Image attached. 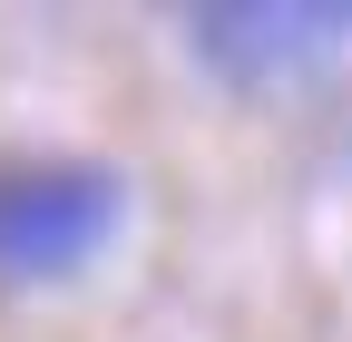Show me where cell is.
<instances>
[{
	"label": "cell",
	"mask_w": 352,
	"mask_h": 342,
	"mask_svg": "<svg viewBox=\"0 0 352 342\" xmlns=\"http://www.w3.org/2000/svg\"><path fill=\"white\" fill-rule=\"evenodd\" d=\"M127 216V176L88 157H10L0 166V274L59 284L98 254Z\"/></svg>",
	"instance_id": "6da1fadb"
},
{
	"label": "cell",
	"mask_w": 352,
	"mask_h": 342,
	"mask_svg": "<svg viewBox=\"0 0 352 342\" xmlns=\"http://www.w3.org/2000/svg\"><path fill=\"white\" fill-rule=\"evenodd\" d=\"M196 59L226 78H274V69H314L323 49L352 39V0H294V10H186Z\"/></svg>",
	"instance_id": "7a4b0ae2"
}]
</instances>
